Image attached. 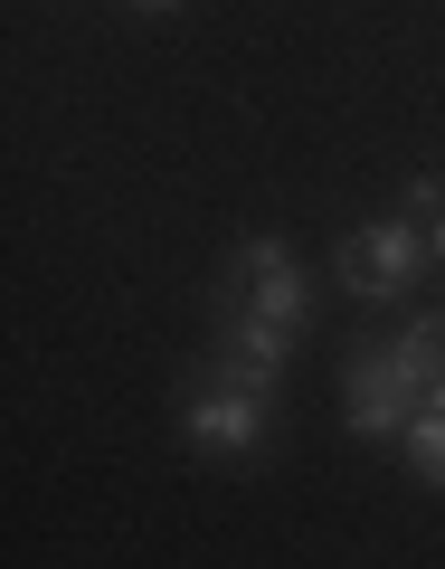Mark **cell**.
Returning <instances> with one entry per match:
<instances>
[{
    "label": "cell",
    "instance_id": "1",
    "mask_svg": "<svg viewBox=\"0 0 445 569\" xmlns=\"http://www.w3.org/2000/svg\"><path fill=\"white\" fill-rule=\"evenodd\" d=\"M417 266H426V228L417 219H380V228H361V238H342V284L361 295V305L407 295Z\"/></svg>",
    "mask_w": 445,
    "mask_h": 569
},
{
    "label": "cell",
    "instance_id": "2",
    "mask_svg": "<svg viewBox=\"0 0 445 569\" xmlns=\"http://www.w3.org/2000/svg\"><path fill=\"white\" fill-rule=\"evenodd\" d=\"M342 418H351V437H407L417 399H407L388 342H361V351H351V370H342Z\"/></svg>",
    "mask_w": 445,
    "mask_h": 569
},
{
    "label": "cell",
    "instance_id": "3",
    "mask_svg": "<svg viewBox=\"0 0 445 569\" xmlns=\"http://www.w3.org/2000/svg\"><path fill=\"white\" fill-rule=\"evenodd\" d=\"M284 351H294V332H284V323H265V313H246L237 295H219V361H209V380H227V389H275Z\"/></svg>",
    "mask_w": 445,
    "mask_h": 569
},
{
    "label": "cell",
    "instance_id": "4",
    "mask_svg": "<svg viewBox=\"0 0 445 569\" xmlns=\"http://www.w3.org/2000/svg\"><path fill=\"white\" fill-rule=\"evenodd\" d=\"M237 276H246V295H237L246 313H265V323H284V332L313 323V284H304V266H294L284 238H246L237 247Z\"/></svg>",
    "mask_w": 445,
    "mask_h": 569
},
{
    "label": "cell",
    "instance_id": "5",
    "mask_svg": "<svg viewBox=\"0 0 445 569\" xmlns=\"http://www.w3.org/2000/svg\"><path fill=\"white\" fill-rule=\"evenodd\" d=\"M181 427H190V447H209V456H256L265 447V389L209 380V389H190Z\"/></svg>",
    "mask_w": 445,
    "mask_h": 569
},
{
    "label": "cell",
    "instance_id": "6",
    "mask_svg": "<svg viewBox=\"0 0 445 569\" xmlns=\"http://www.w3.org/2000/svg\"><path fill=\"white\" fill-rule=\"evenodd\" d=\"M388 361H398V380H407L417 408H445V313H417V323L388 342Z\"/></svg>",
    "mask_w": 445,
    "mask_h": 569
},
{
    "label": "cell",
    "instance_id": "7",
    "mask_svg": "<svg viewBox=\"0 0 445 569\" xmlns=\"http://www.w3.org/2000/svg\"><path fill=\"white\" fill-rule=\"evenodd\" d=\"M398 447H407V466H417L426 485L445 493V408H417V418H407V437H398Z\"/></svg>",
    "mask_w": 445,
    "mask_h": 569
},
{
    "label": "cell",
    "instance_id": "8",
    "mask_svg": "<svg viewBox=\"0 0 445 569\" xmlns=\"http://www.w3.org/2000/svg\"><path fill=\"white\" fill-rule=\"evenodd\" d=\"M426 247H436V257H445V209H436V228H426Z\"/></svg>",
    "mask_w": 445,
    "mask_h": 569
},
{
    "label": "cell",
    "instance_id": "9",
    "mask_svg": "<svg viewBox=\"0 0 445 569\" xmlns=\"http://www.w3.org/2000/svg\"><path fill=\"white\" fill-rule=\"evenodd\" d=\"M133 10H171V0H133Z\"/></svg>",
    "mask_w": 445,
    "mask_h": 569
}]
</instances>
